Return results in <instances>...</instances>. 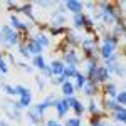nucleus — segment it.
Segmentation results:
<instances>
[{"label":"nucleus","instance_id":"44","mask_svg":"<svg viewBox=\"0 0 126 126\" xmlns=\"http://www.w3.org/2000/svg\"><path fill=\"white\" fill-rule=\"evenodd\" d=\"M0 40H2V32H0Z\"/></svg>","mask_w":126,"mask_h":126},{"label":"nucleus","instance_id":"28","mask_svg":"<svg viewBox=\"0 0 126 126\" xmlns=\"http://www.w3.org/2000/svg\"><path fill=\"white\" fill-rule=\"evenodd\" d=\"M64 126H82V119L81 118H67L66 119V125Z\"/></svg>","mask_w":126,"mask_h":126},{"label":"nucleus","instance_id":"31","mask_svg":"<svg viewBox=\"0 0 126 126\" xmlns=\"http://www.w3.org/2000/svg\"><path fill=\"white\" fill-rule=\"evenodd\" d=\"M66 81H67V79L64 78V76H52V78H50V82H52L54 86H62Z\"/></svg>","mask_w":126,"mask_h":126},{"label":"nucleus","instance_id":"26","mask_svg":"<svg viewBox=\"0 0 126 126\" xmlns=\"http://www.w3.org/2000/svg\"><path fill=\"white\" fill-rule=\"evenodd\" d=\"M2 91H3L7 96H17L15 86H10V84H2Z\"/></svg>","mask_w":126,"mask_h":126},{"label":"nucleus","instance_id":"25","mask_svg":"<svg viewBox=\"0 0 126 126\" xmlns=\"http://www.w3.org/2000/svg\"><path fill=\"white\" fill-rule=\"evenodd\" d=\"M113 74H114L116 78H125V76H126V66L119 62V64L116 66V69H114V72H113Z\"/></svg>","mask_w":126,"mask_h":126},{"label":"nucleus","instance_id":"10","mask_svg":"<svg viewBox=\"0 0 126 126\" xmlns=\"http://www.w3.org/2000/svg\"><path fill=\"white\" fill-rule=\"evenodd\" d=\"M81 91H82L87 97H93V96H96V94H97V91H99V84L93 82V81H87Z\"/></svg>","mask_w":126,"mask_h":126},{"label":"nucleus","instance_id":"43","mask_svg":"<svg viewBox=\"0 0 126 126\" xmlns=\"http://www.w3.org/2000/svg\"><path fill=\"white\" fill-rule=\"evenodd\" d=\"M123 37H125V42H126V32H125V34H123Z\"/></svg>","mask_w":126,"mask_h":126},{"label":"nucleus","instance_id":"8","mask_svg":"<svg viewBox=\"0 0 126 126\" xmlns=\"http://www.w3.org/2000/svg\"><path fill=\"white\" fill-rule=\"evenodd\" d=\"M64 67H66V64H64L61 59H54V61L49 64V69H50L52 76H62V72H64Z\"/></svg>","mask_w":126,"mask_h":126},{"label":"nucleus","instance_id":"13","mask_svg":"<svg viewBox=\"0 0 126 126\" xmlns=\"http://www.w3.org/2000/svg\"><path fill=\"white\" fill-rule=\"evenodd\" d=\"M103 93H104V97H114L118 96V87H116V84H113V82H106L104 84V87H103Z\"/></svg>","mask_w":126,"mask_h":126},{"label":"nucleus","instance_id":"23","mask_svg":"<svg viewBox=\"0 0 126 126\" xmlns=\"http://www.w3.org/2000/svg\"><path fill=\"white\" fill-rule=\"evenodd\" d=\"M72 24H74V29H82L84 27V14H76L72 17Z\"/></svg>","mask_w":126,"mask_h":126},{"label":"nucleus","instance_id":"27","mask_svg":"<svg viewBox=\"0 0 126 126\" xmlns=\"http://www.w3.org/2000/svg\"><path fill=\"white\" fill-rule=\"evenodd\" d=\"M114 99H116V103L119 104V106H125L126 108V91H125V89H123V91H119V93H118V96L114 97Z\"/></svg>","mask_w":126,"mask_h":126},{"label":"nucleus","instance_id":"32","mask_svg":"<svg viewBox=\"0 0 126 126\" xmlns=\"http://www.w3.org/2000/svg\"><path fill=\"white\" fill-rule=\"evenodd\" d=\"M17 47H19V54L22 56V57H27V59L30 57V52L27 50V47H25V44H24V42H20Z\"/></svg>","mask_w":126,"mask_h":126},{"label":"nucleus","instance_id":"29","mask_svg":"<svg viewBox=\"0 0 126 126\" xmlns=\"http://www.w3.org/2000/svg\"><path fill=\"white\" fill-rule=\"evenodd\" d=\"M66 32H67L66 27H50V35L52 37H59V35H62Z\"/></svg>","mask_w":126,"mask_h":126},{"label":"nucleus","instance_id":"14","mask_svg":"<svg viewBox=\"0 0 126 126\" xmlns=\"http://www.w3.org/2000/svg\"><path fill=\"white\" fill-rule=\"evenodd\" d=\"M74 79H76V82H74V89H76V91H78V89L81 91V89L84 87V84L87 82L86 74H84V72H81V71H78V72H76V76H74Z\"/></svg>","mask_w":126,"mask_h":126},{"label":"nucleus","instance_id":"36","mask_svg":"<svg viewBox=\"0 0 126 126\" xmlns=\"http://www.w3.org/2000/svg\"><path fill=\"white\" fill-rule=\"evenodd\" d=\"M17 66H19L20 69H22V71H24V72H32V71H34V67H30V66H25V64H24V62H20V64H17Z\"/></svg>","mask_w":126,"mask_h":126},{"label":"nucleus","instance_id":"33","mask_svg":"<svg viewBox=\"0 0 126 126\" xmlns=\"http://www.w3.org/2000/svg\"><path fill=\"white\" fill-rule=\"evenodd\" d=\"M15 91H17V96H24V94L29 93L30 89H29V87H25L24 84H17V86H15Z\"/></svg>","mask_w":126,"mask_h":126},{"label":"nucleus","instance_id":"35","mask_svg":"<svg viewBox=\"0 0 126 126\" xmlns=\"http://www.w3.org/2000/svg\"><path fill=\"white\" fill-rule=\"evenodd\" d=\"M35 82H37L39 91H44V89H46V79H44V78H37V79H35Z\"/></svg>","mask_w":126,"mask_h":126},{"label":"nucleus","instance_id":"15","mask_svg":"<svg viewBox=\"0 0 126 126\" xmlns=\"http://www.w3.org/2000/svg\"><path fill=\"white\" fill-rule=\"evenodd\" d=\"M61 91H62V94L64 97H69V96H74V93H76V89H74V84L71 82V81H66L62 86H61Z\"/></svg>","mask_w":126,"mask_h":126},{"label":"nucleus","instance_id":"21","mask_svg":"<svg viewBox=\"0 0 126 126\" xmlns=\"http://www.w3.org/2000/svg\"><path fill=\"white\" fill-rule=\"evenodd\" d=\"M87 111H89L93 116H96V114H101V111H99V104H97L96 99H93V97H91V101H89V104H87Z\"/></svg>","mask_w":126,"mask_h":126},{"label":"nucleus","instance_id":"39","mask_svg":"<svg viewBox=\"0 0 126 126\" xmlns=\"http://www.w3.org/2000/svg\"><path fill=\"white\" fill-rule=\"evenodd\" d=\"M82 7H84V9H96V3H94V2H84Z\"/></svg>","mask_w":126,"mask_h":126},{"label":"nucleus","instance_id":"16","mask_svg":"<svg viewBox=\"0 0 126 126\" xmlns=\"http://www.w3.org/2000/svg\"><path fill=\"white\" fill-rule=\"evenodd\" d=\"M32 66H34V69H46L47 67V64H46V59H44V56L40 54V56H34L32 57Z\"/></svg>","mask_w":126,"mask_h":126},{"label":"nucleus","instance_id":"12","mask_svg":"<svg viewBox=\"0 0 126 126\" xmlns=\"http://www.w3.org/2000/svg\"><path fill=\"white\" fill-rule=\"evenodd\" d=\"M32 39L35 40L37 44H39L42 49H46V47H49L50 46V40H49V37L46 35V34H42V32H37V34H34V35H30Z\"/></svg>","mask_w":126,"mask_h":126},{"label":"nucleus","instance_id":"6","mask_svg":"<svg viewBox=\"0 0 126 126\" xmlns=\"http://www.w3.org/2000/svg\"><path fill=\"white\" fill-rule=\"evenodd\" d=\"M24 44H25L27 50L30 52V56H40V54H42V50H44V49L40 47V46H39V44H37L34 39H32V37L25 39V40H24Z\"/></svg>","mask_w":126,"mask_h":126},{"label":"nucleus","instance_id":"5","mask_svg":"<svg viewBox=\"0 0 126 126\" xmlns=\"http://www.w3.org/2000/svg\"><path fill=\"white\" fill-rule=\"evenodd\" d=\"M54 109H56V113H57V118H64L67 114V111L71 109L69 104L66 103V99L62 97V99H56V103H54Z\"/></svg>","mask_w":126,"mask_h":126},{"label":"nucleus","instance_id":"1","mask_svg":"<svg viewBox=\"0 0 126 126\" xmlns=\"http://www.w3.org/2000/svg\"><path fill=\"white\" fill-rule=\"evenodd\" d=\"M0 32H2V44H3V47H14V46H19L20 44V32L17 30H14L10 25H2L0 27Z\"/></svg>","mask_w":126,"mask_h":126},{"label":"nucleus","instance_id":"37","mask_svg":"<svg viewBox=\"0 0 126 126\" xmlns=\"http://www.w3.org/2000/svg\"><path fill=\"white\" fill-rule=\"evenodd\" d=\"M42 126H61V125H59L57 119H54V118H52V119H47V121H46Z\"/></svg>","mask_w":126,"mask_h":126},{"label":"nucleus","instance_id":"41","mask_svg":"<svg viewBox=\"0 0 126 126\" xmlns=\"http://www.w3.org/2000/svg\"><path fill=\"white\" fill-rule=\"evenodd\" d=\"M3 59H5V56H3V54H2V52H0V62H2V61H3Z\"/></svg>","mask_w":126,"mask_h":126},{"label":"nucleus","instance_id":"42","mask_svg":"<svg viewBox=\"0 0 126 126\" xmlns=\"http://www.w3.org/2000/svg\"><path fill=\"white\" fill-rule=\"evenodd\" d=\"M0 126H9V125H7L5 121H0Z\"/></svg>","mask_w":126,"mask_h":126},{"label":"nucleus","instance_id":"7","mask_svg":"<svg viewBox=\"0 0 126 126\" xmlns=\"http://www.w3.org/2000/svg\"><path fill=\"white\" fill-rule=\"evenodd\" d=\"M62 3H64L66 10L72 12L74 15H76V14H82V10H84L82 2H78V0H66V2H62Z\"/></svg>","mask_w":126,"mask_h":126},{"label":"nucleus","instance_id":"11","mask_svg":"<svg viewBox=\"0 0 126 126\" xmlns=\"http://www.w3.org/2000/svg\"><path fill=\"white\" fill-rule=\"evenodd\" d=\"M109 79H111V74L108 72V69L104 67V66H99L97 76H96V84H106Z\"/></svg>","mask_w":126,"mask_h":126},{"label":"nucleus","instance_id":"2","mask_svg":"<svg viewBox=\"0 0 126 126\" xmlns=\"http://www.w3.org/2000/svg\"><path fill=\"white\" fill-rule=\"evenodd\" d=\"M62 62L67 64V66H78L79 64V56L76 50L72 49H66L64 54H62Z\"/></svg>","mask_w":126,"mask_h":126},{"label":"nucleus","instance_id":"19","mask_svg":"<svg viewBox=\"0 0 126 126\" xmlns=\"http://www.w3.org/2000/svg\"><path fill=\"white\" fill-rule=\"evenodd\" d=\"M32 7H34V3H20V7H19V10H17V12H22V14H25L30 20H34Z\"/></svg>","mask_w":126,"mask_h":126},{"label":"nucleus","instance_id":"4","mask_svg":"<svg viewBox=\"0 0 126 126\" xmlns=\"http://www.w3.org/2000/svg\"><path fill=\"white\" fill-rule=\"evenodd\" d=\"M116 52V46H113V44H106V42H103L101 46H99V57L101 59H109L113 54Z\"/></svg>","mask_w":126,"mask_h":126},{"label":"nucleus","instance_id":"17","mask_svg":"<svg viewBox=\"0 0 126 126\" xmlns=\"http://www.w3.org/2000/svg\"><path fill=\"white\" fill-rule=\"evenodd\" d=\"M19 103H20V106H22V109H24V108L29 109V108L32 106V91H29V93L24 94V96H19Z\"/></svg>","mask_w":126,"mask_h":126},{"label":"nucleus","instance_id":"30","mask_svg":"<svg viewBox=\"0 0 126 126\" xmlns=\"http://www.w3.org/2000/svg\"><path fill=\"white\" fill-rule=\"evenodd\" d=\"M111 34L119 39V35H123L125 34V29H123V25H119V24H114L113 25V30H111Z\"/></svg>","mask_w":126,"mask_h":126},{"label":"nucleus","instance_id":"18","mask_svg":"<svg viewBox=\"0 0 126 126\" xmlns=\"http://www.w3.org/2000/svg\"><path fill=\"white\" fill-rule=\"evenodd\" d=\"M118 106H119V104L116 103V99H113V97H104V99H103V108H104L106 111H111V113H113Z\"/></svg>","mask_w":126,"mask_h":126},{"label":"nucleus","instance_id":"24","mask_svg":"<svg viewBox=\"0 0 126 126\" xmlns=\"http://www.w3.org/2000/svg\"><path fill=\"white\" fill-rule=\"evenodd\" d=\"M103 42H106V44H113V46H118L119 39H118V37H114L111 32H106V34L103 35Z\"/></svg>","mask_w":126,"mask_h":126},{"label":"nucleus","instance_id":"20","mask_svg":"<svg viewBox=\"0 0 126 126\" xmlns=\"http://www.w3.org/2000/svg\"><path fill=\"white\" fill-rule=\"evenodd\" d=\"M66 34H67V37H66V42H67L69 46H78V44H81V39H79V35L76 34V32H72V30H67Z\"/></svg>","mask_w":126,"mask_h":126},{"label":"nucleus","instance_id":"34","mask_svg":"<svg viewBox=\"0 0 126 126\" xmlns=\"http://www.w3.org/2000/svg\"><path fill=\"white\" fill-rule=\"evenodd\" d=\"M9 72V64H7V61L3 59L2 62H0V74H7Z\"/></svg>","mask_w":126,"mask_h":126},{"label":"nucleus","instance_id":"22","mask_svg":"<svg viewBox=\"0 0 126 126\" xmlns=\"http://www.w3.org/2000/svg\"><path fill=\"white\" fill-rule=\"evenodd\" d=\"M76 72H78V66H66V67H64V72H62V76L69 81L71 78L76 76Z\"/></svg>","mask_w":126,"mask_h":126},{"label":"nucleus","instance_id":"45","mask_svg":"<svg viewBox=\"0 0 126 126\" xmlns=\"http://www.w3.org/2000/svg\"><path fill=\"white\" fill-rule=\"evenodd\" d=\"M125 87H126V84H125ZM125 91H126V89H125Z\"/></svg>","mask_w":126,"mask_h":126},{"label":"nucleus","instance_id":"40","mask_svg":"<svg viewBox=\"0 0 126 126\" xmlns=\"http://www.w3.org/2000/svg\"><path fill=\"white\" fill-rule=\"evenodd\" d=\"M7 61H9L10 64H15V59H14V56H12V54H7Z\"/></svg>","mask_w":126,"mask_h":126},{"label":"nucleus","instance_id":"38","mask_svg":"<svg viewBox=\"0 0 126 126\" xmlns=\"http://www.w3.org/2000/svg\"><path fill=\"white\" fill-rule=\"evenodd\" d=\"M42 78H44V79L52 78V72H50V69H49V66H47L46 69H42Z\"/></svg>","mask_w":126,"mask_h":126},{"label":"nucleus","instance_id":"9","mask_svg":"<svg viewBox=\"0 0 126 126\" xmlns=\"http://www.w3.org/2000/svg\"><path fill=\"white\" fill-rule=\"evenodd\" d=\"M113 119L116 121L118 125H125L126 126V108L125 106H118L113 111Z\"/></svg>","mask_w":126,"mask_h":126},{"label":"nucleus","instance_id":"3","mask_svg":"<svg viewBox=\"0 0 126 126\" xmlns=\"http://www.w3.org/2000/svg\"><path fill=\"white\" fill-rule=\"evenodd\" d=\"M27 119L32 123V126H39L40 123L44 121V114H40L34 106H30L29 109H27Z\"/></svg>","mask_w":126,"mask_h":126}]
</instances>
